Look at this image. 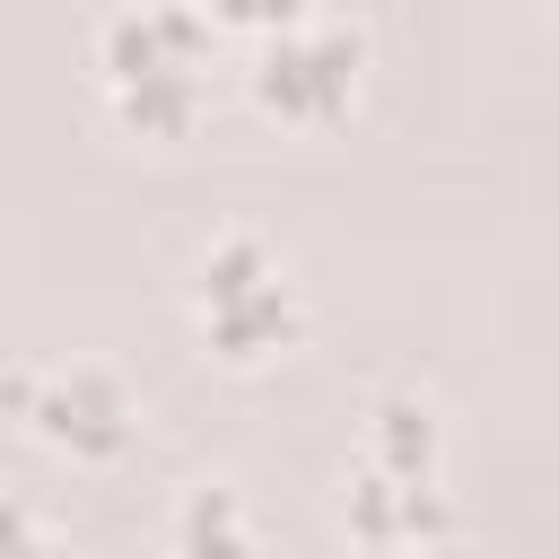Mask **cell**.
I'll return each mask as SVG.
<instances>
[{
	"instance_id": "obj_6",
	"label": "cell",
	"mask_w": 559,
	"mask_h": 559,
	"mask_svg": "<svg viewBox=\"0 0 559 559\" xmlns=\"http://www.w3.org/2000/svg\"><path fill=\"white\" fill-rule=\"evenodd\" d=\"M262 524H253V498L236 480H192L175 489L166 507V559H253Z\"/></svg>"
},
{
	"instance_id": "obj_8",
	"label": "cell",
	"mask_w": 559,
	"mask_h": 559,
	"mask_svg": "<svg viewBox=\"0 0 559 559\" xmlns=\"http://www.w3.org/2000/svg\"><path fill=\"white\" fill-rule=\"evenodd\" d=\"M201 17H210L218 35H253V44H271L280 26L306 17V0H201Z\"/></svg>"
},
{
	"instance_id": "obj_2",
	"label": "cell",
	"mask_w": 559,
	"mask_h": 559,
	"mask_svg": "<svg viewBox=\"0 0 559 559\" xmlns=\"http://www.w3.org/2000/svg\"><path fill=\"white\" fill-rule=\"evenodd\" d=\"M192 332L218 367L253 376L306 341V288L262 227H218L192 262Z\"/></svg>"
},
{
	"instance_id": "obj_9",
	"label": "cell",
	"mask_w": 559,
	"mask_h": 559,
	"mask_svg": "<svg viewBox=\"0 0 559 559\" xmlns=\"http://www.w3.org/2000/svg\"><path fill=\"white\" fill-rule=\"evenodd\" d=\"M0 559H79L26 498H0Z\"/></svg>"
},
{
	"instance_id": "obj_1",
	"label": "cell",
	"mask_w": 559,
	"mask_h": 559,
	"mask_svg": "<svg viewBox=\"0 0 559 559\" xmlns=\"http://www.w3.org/2000/svg\"><path fill=\"white\" fill-rule=\"evenodd\" d=\"M210 70H218V26L201 0H122L96 35V79L140 140H183L210 114Z\"/></svg>"
},
{
	"instance_id": "obj_3",
	"label": "cell",
	"mask_w": 559,
	"mask_h": 559,
	"mask_svg": "<svg viewBox=\"0 0 559 559\" xmlns=\"http://www.w3.org/2000/svg\"><path fill=\"white\" fill-rule=\"evenodd\" d=\"M358 79H367V26L358 17H314V9L297 26H280L271 44H253V70H245L253 105L288 131L341 122L358 105Z\"/></svg>"
},
{
	"instance_id": "obj_5",
	"label": "cell",
	"mask_w": 559,
	"mask_h": 559,
	"mask_svg": "<svg viewBox=\"0 0 559 559\" xmlns=\"http://www.w3.org/2000/svg\"><path fill=\"white\" fill-rule=\"evenodd\" d=\"M445 533H454L445 480H402V472L358 463V480H349V542L358 550H411V559H428Z\"/></svg>"
},
{
	"instance_id": "obj_4",
	"label": "cell",
	"mask_w": 559,
	"mask_h": 559,
	"mask_svg": "<svg viewBox=\"0 0 559 559\" xmlns=\"http://www.w3.org/2000/svg\"><path fill=\"white\" fill-rule=\"evenodd\" d=\"M0 393L26 419V437L52 445V454H70V463H114L140 437L131 384L114 367H96V358H70V367H44V376H9Z\"/></svg>"
},
{
	"instance_id": "obj_7",
	"label": "cell",
	"mask_w": 559,
	"mask_h": 559,
	"mask_svg": "<svg viewBox=\"0 0 559 559\" xmlns=\"http://www.w3.org/2000/svg\"><path fill=\"white\" fill-rule=\"evenodd\" d=\"M358 463L402 472V480H445V419H437V402L428 393H376Z\"/></svg>"
},
{
	"instance_id": "obj_10",
	"label": "cell",
	"mask_w": 559,
	"mask_h": 559,
	"mask_svg": "<svg viewBox=\"0 0 559 559\" xmlns=\"http://www.w3.org/2000/svg\"><path fill=\"white\" fill-rule=\"evenodd\" d=\"M358 559H411V550H358Z\"/></svg>"
}]
</instances>
